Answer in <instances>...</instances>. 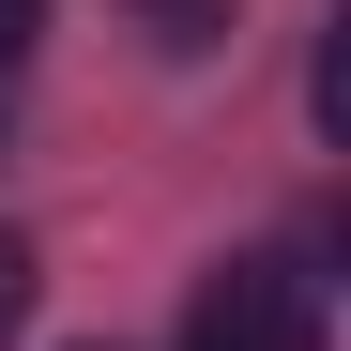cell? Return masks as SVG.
Masks as SVG:
<instances>
[{
  "instance_id": "obj_1",
  "label": "cell",
  "mask_w": 351,
  "mask_h": 351,
  "mask_svg": "<svg viewBox=\"0 0 351 351\" xmlns=\"http://www.w3.org/2000/svg\"><path fill=\"white\" fill-rule=\"evenodd\" d=\"M184 351H306V275H290V260H229L199 290Z\"/></svg>"
},
{
  "instance_id": "obj_2",
  "label": "cell",
  "mask_w": 351,
  "mask_h": 351,
  "mask_svg": "<svg viewBox=\"0 0 351 351\" xmlns=\"http://www.w3.org/2000/svg\"><path fill=\"white\" fill-rule=\"evenodd\" d=\"M123 16H138L153 46H229V16H245V0H123Z\"/></svg>"
},
{
  "instance_id": "obj_3",
  "label": "cell",
  "mask_w": 351,
  "mask_h": 351,
  "mask_svg": "<svg viewBox=\"0 0 351 351\" xmlns=\"http://www.w3.org/2000/svg\"><path fill=\"white\" fill-rule=\"evenodd\" d=\"M16 321H31V245L0 229V336H16Z\"/></svg>"
},
{
  "instance_id": "obj_4",
  "label": "cell",
  "mask_w": 351,
  "mask_h": 351,
  "mask_svg": "<svg viewBox=\"0 0 351 351\" xmlns=\"http://www.w3.org/2000/svg\"><path fill=\"white\" fill-rule=\"evenodd\" d=\"M31 31H46V0H0V77L31 62Z\"/></svg>"
}]
</instances>
